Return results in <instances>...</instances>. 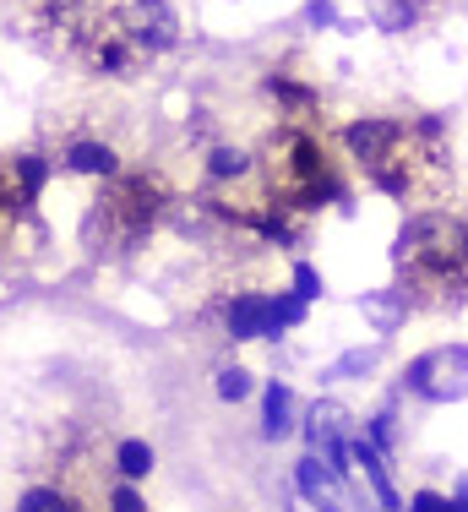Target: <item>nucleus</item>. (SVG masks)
I'll use <instances>...</instances> for the list:
<instances>
[{
  "label": "nucleus",
  "instance_id": "nucleus-1",
  "mask_svg": "<svg viewBox=\"0 0 468 512\" xmlns=\"http://www.w3.org/2000/svg\"><path fill=\"white\" fill-rule=\"evenodd\" d=\"M354 169L403 207H436L452 191V142L436 115H360L343 126Z\"/></svg>",
  "mask_w": 468,
  "mask_h": 512
},
{
  "label": "nucleus",
  "instance_id": "nucleus-2",
  "mask_svg": "<svg viewBox=\"0 0 468 512\" xmlns=\"http://www.w3.org/2000/svg\"><path fill=\"white\" fill-rule=\"evenodd\" d=\"M392 273L409 306L447 311L468 300V218H452L441 207L403 218L392 240Z\"/></svg>",
  "mask_w": 468,
  "mask_h": 512
},
{
  "label": "nucleus",
  "instance_id": "nucleus-3",
  "mask_svg": "<svg viewBox=\"0 0 468 512\" xmlns=\"http://www.w3.org/2000/svg\"><path fill=\"white\" fill-rule=\"evenodd\" d=\"M256 164H262V180H267V202L289 207V213H300V218L349 202L327 142H316L305 126H278L273 137L262 142V158H256Z\"/></svg>",
  "mask_w": 468,
  "mask_h": 512
},
{
  "label": "nucleus",
  "instance_id": "nucleus-4",
  "mask_svg": "<svg viewBox=\"0 0 468 512\" xmlns=\"http://www.w3.org/2000/svg\"><path fill=\"white\" fill-rule=\"evenodd\" d=\"M169 186L164 175H109L98 186V197L88 202V218H82V246L93 256H131L137 246L153 240V229L169 218Z\"/></svg>",
  "mask_w": 468,
  "mask_h": 512
},
{
  "label": "nucleus",
  "instance_id": "nucleus-5",
  "mask_svg": "<svg viewBox=\"0 0 468 512\" xmlns=\"http://www.w3.org/2000/svg\"><path fill=\"white\" fill-rule=\"evenodd\" d=\"M49 186V158L39 153H0V267L39 251L44 229L33 218V202Z\"/></svg>",
  "mask_w": 468,
  "mask_h": 512
},
{
  "label": "nucleus",
  "instance_id": "nucleus-6",
  "mask_svg": "<svg viewBox=\"0 0 468 512\" xmlns=\"http://www.w3.org/2000/svg\"><path fill=\"white\" fill-rule=\"evenodd\" d=\"M403 393H414L420 404H463L468 398V344H436L425 355H414L398 376Z\"/></svg>",
  "mask_w": 468,
  "mask_h": 512
},
{
  "label": "nucleus",
  "instance_id": "nucleus-7",
  "mask_svg": "<svg viewBox=\"0 0 468 512\" xmlns=\"http://www.w3.org/2000/svg\"><path fill=\"white\" fill-rule=\"evenodd\" d=\"M120 17H126L137 50L153 60V55H169L180 44V17L169 11V0H120Z\"/></svg>",
  "mask_w": 468,
  "mask_h": 512
},
{
  "label": "nucleus",
  "instance_id": "nucleus-8",
  "mask_svg": "<svg viewBox=\"0 0 468 512\" xmlns=\"http://www.w3.org/2000/svg\"><path fill=\"white\" fill-rule=\"evenodd\" d=\"M267 322H273V311H267V295H256V289H240L224 306L229 344H256V338H267Z\"/></svg>",
  "mask_w": 468,
  "mask_h": 512
},
{
  "label": "nucleus",
  "instance_id": "nucleus-9",
  "mask_svg": "<svg viewBox=\"0 0 468 512\" xmlns=\"http://www.w3.org/2000/svg\"><path fill=\"white\" fill-rule=\"evenodd\" d=\"M349 458H354V469H365V485H371L376 507H381V512H403V496H398V485H392L387 458H381L376 447L365 442V436H349Z\"/></svg>",
  "mask_w": 468,
  "mask_h": 512
},
{
  "label": "nucleus",
  "instance_id": "nucleus-10",
  "mask_svg": "<svg viewBox=\"0 0 468 512\" xmlns=\"http://www.w3.org/2000/svg\"><path fill=\"white\" fill-rule=\"evenodd\" d=\"M300 436H305V453H322L327 442L349 436V409H343L338 398H316V404L305 409V420H300Z\"/></svg>",
  "mask_w": 468,
  "mask_h": 512
},
{
  "label": "nucleus",
  "instance_id": "nucleus-11",
  "mask_svg": "<svg viewBox=\"0 0 468 512\" xmlns=\"http://www.w3.org/2000/svg\"><path fill=\"white\" fill-rule=\"evenodd\" d=\"M409 311L414 306H409L403 289H365V295H360V316L376 327V338H392L403 322H409Z\"/></svg>",
  "mask_w": 468,
  "mask_h": 512
},
{
  "label": "nucleus",
  "instance_id": "nucleus-12",
  "mask_svg": "<svg viewBox=\"0 0 468 512\" xmlns=\"http://www.w3.org/2000/svg\"><path fill=\"white\" fill-rule=\"evenodd\" d=\"M60 164H66L71 175H88V180H109V175H120V153L109 148V142H93V137L66 142Z\"/></svg>",
  "mask_w": 468,
  "mask_h": 512
},
{
  "label": "nucleus",
  "instance_id": "nucleus-13",
  "mask_svg": "<svg viewBox=\"0 0 468 512\" xmlns=\"http://www.w3.org/2000/svg\"><path fill=\"white\" fill-rule=\"evenodd\" d=\"M294 491H300V502L311 512H322L327 502H338V485H332L322 453H300V463H294Z\"/></svg>",
  "mask_w": 468,
  "mask_h": 512
},
{
  "label": "nucleus",
  "instance_id": "nucleus-14",
  "mask_svg": "<svg viewBox=\"0 0 468 512\" xmlns=\"http://www.w3.org/2000/svg\"><path fill=\"white\" fill-rule=\"evenodd\" d=\"M267 99H273L278 109H283V120H289V126H300V120H311L316 115V93L305 88V82H294V77H283V71H273V77H267Z\"/></svg>",
  "mask_w": 468,
  "mask_h": 512
},
{
  "label": "nucleus",
  "instance_id": "nucleus-15",
  "mask_svg": "<svg viewBox=\"0 0 468 512\" xmlns=\"http://www.w3.org/2000/svg\"><path fill=\"white\" fill-rule=\"evenodd\" d=\"M376 360H381V338L376 344H354V349H343L338 360L327 365L322 376H316V387H338V382H365V376L376 371Z\"/></svg>",
  "mask_w": 468,
  "mask_h": 512
},
{
  "label": "nucleus",
  "instance_id": "nucleus-16",
  "mask_svg": "<svg viewBox=\"0 0 468 512\" xmlns=\"http://www.w3.org/2000/svg\"><path fill=\"white\" fill-rule=\"evenodd\" d=\"M294 431V387L289 382H267L262 387V436L283 442Z\"/></svg>",
  "mask_w": 468,
  "mask_h": 512
},
{
  "label": "nucleus",
  "instance_id": "nucleus-17",
  "mask_svg": "<svg viewBox=\"0 0 468 512\" xmlns=\"http://www.w3.org/2000/svg\"><path fill=\"white\" fill-rule=\"evenodd\" d=\"M109 463H115V474L120 480H147V474L158 469V453H153V442H147V436H120L115 442V453H109Z\"/></svg>",
  "mask_w": 468,
  "mask_h": 512
},
{
  "label": "nucleus",
  "instance_id": "nucleus-18",
  "mask_svg": "<svg viewBox=\"0 0 468 512\" xmlns=\"http://www.w3.org/2000/svg\"><path fill=\"white\" fill-rule=\"evenodd\" d=\"M267 311H273V322H267V344H278L283 333L305 327V316H311V306H305L294 289H278V295H267Z\"/></svg>",
  "mask_w": 468,
  "mask_h": 512
},
{
  "label": "nucleus",
  "instance_id": "nucleus-19",
  "mask_svg": "<svg viewBox=\"0 0 468 512\" xmlns=\"http://www.w3.org/2000/svg\"><path fill=\"white\" fill-rule=\"evenodd\" d=\"M11 512H82V502L66 491V485L39 480V485H28V491L17 496V507H11Z\"/></svg>",
  "mask_w": 468,
  "mask_h": 512
},
{
  "label": "nucleus",
  "instance_id": "nucleus-20",
  "mask_svg": "<svg viewBox=\"0 0 468 512\" xmlns=\"http://www.w3.org/2000/svg\"><path fill=\"white\" fill-rule=\"evenodd\" d=\"M425 22V0H376V28L381 33H409Z\"/></svg>",
  "mask_w": 468,
  "mask_h": 512
},
{
  "label": "nucleus",
  "instance_id": "nucleus-21",
  "mask_svg": "<svg viewBox=\"0 0 468 512\" xmlns=\"http://www.w3.org/2000/svg\"><path fill=\"white\" fill-rule=\"evenodd\" d=\"M365 442H371L381 458L398 453V442H403V436H398V409H392V404H387V409H376L371 420H365Z\"/></svg>",
  "mask_w": 468,
  "mask_h": 512
},
{
  "label": "nucleus",
  "instance_id": "nucleus-22",
  "mask_svg": "<svg viewBox=\"0 0 468 512\" xmlns=\"http://www.w3.org/2000/svg\"><path fill=\"white\" fill-rule=\"evenodd\" d=\"M251 164H256V158L245 153V148H213V153H207V175H213L218 186H229V180H240Z\"/></svg>",
  "mask_w": 468,
  "mask_h": 512
},
{
  "label": "nucleus",
  "instance_id": "nucleus-23",
  "mask_svg": "<svg viewBox=\"0 0 468 512\" xmlns=\"http://www.w3.org/2000/svg\"><path fill=\"white\" fill-rule=\"evenodd\" d=\"M251 382H256V376L245 371V365H218V376H213V393L224 398V404H245V398H251Z\"/></svg>",
  "mask_w": 468,
  "mask_h": 512
},
{
  "label": "nucleus",
  "instance_id": "nucleus-24",
  "mask_svg": "<svg viewBox=\"0 0 468 512\" xmlns=\"http://www.w3.org/2000/svg\"><path fill=\"white\" fill-rule=\"evenodd\" d=\"M289 289L305 300V306H311V300H322V295H327V278L316 273L311 262H294V273H289Z\"/></svg>",
  "mask_w": 468,
  "mask_h": 512
},
{
  "label": "nucleus",
  "instance_id": "nucleus-25",
  "mask_svg": "<svg viewBox=\"0 0 468 512\" xmlns=\"http://www.w3.org/2000/svg\"><path fill=\"white\" fill-rule=\"evenodd\" d=\"M104 502H109V512H147V496H142L131 480L109 485V496H104Z\"/></svg>",
  "mask_w": 468,
  "mask_h": 512
},
{
  "label": "nucleus",
  "instance_id": "nucleus-26",
  "mask_svg": "<svg viewBox=\"0 0 468 512\" xmlns=\"http://www.w3.org/2000/svg\"><path fill=\"white\" fill-rule=\"evenodd\" d=\"M305 22H311V28H338V6H332V0H311V6H305Z\"/></svg>",
  "mask_w": 468,
  "mask_h": 512
},
{
  "label": "nucleus",
  "instance_id": "nucleus-27",
  "mask_svg": "<svg viewBox=\"0 0 468 512\" xmlns=\"http://www.w3.org/2000/svg\"><path fill=\"white\" fill-rule=\"evenodd\" d=\"M409 512H447V496L425 485V491H414V496H409Z\"/></svg>",
  "mask_w": 468,
  "mask_h": 512
},
{
  "label": "nucleus",
  "instance_id": "nucleus-28",
  "mask_svg": "<svg viewBox=\"0 0 468 512\" xmlns=\"http://www.w3.org/2000/svg\"><path fill=\"white\" fill-rule=\"evenodd\" d=\"M447 512H468V502L463 496H447Z\"/></svg>",
  "mask_w": 468,
  "mask_h": 512
},
{
  "label": "nucleus",
  "instance_id": "nucleus-29",
  "mask_svg": "<svg viewBox=\"0 0 468 512\" xmlns=\"http://www.w3.org/2000/svg\"><path fill=\"white\" fill-rule=\"evenodd\" d=\"M452 496H463V502H468V474H463V480H458V491H452Z\"/></svg>",
  "mask_w": 468,
  "mask_h": 512
}]
</instances>
